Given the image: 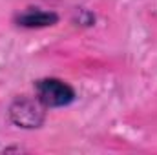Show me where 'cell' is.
I'll use <instances>...</instances> for the list:
<instances>
[{
    "label": "cell",
    "mask_w": 157,
    "mask_h": 155,
    "mask_svg": "<svg viewBox=\"0 0 157 155\" xmlns=\"http://www.w3.org/2000/svg\"><path fill=\"white\" fill-rule=\"evenodd\" d=\"M35 93H37V99L46 106V108H62V106H70L77 93L75 89L60 80V78H40L35 82Z\"/></svg>",
    "instance_id": "6da1fadb"
},
{
    "label": "cell",
    "mask_w": 157,
    "mask_h": 155,
    "mask_svg": "<svg viewBox=\"0 0 157 155\" xmlns=\"http://www.w3.org/2000/svg\"><path fill=\"white\" fill-rule=\"evenodd\" d=\"M17 26L22 28H48V26H55L59 22V15L53 11H44V9H28L24 13H20L15 18Z\"/></svg>",
    "instance_id": "3957f363"
},
{
    "label": "cell",
    "mask_w": 157,
    "mask_h": 155,
    "mask_svg": "<svg viewBox=\"0 0 157 155\" xmlns=\"http://www.w3.org/2000/svg\"><path fill=\"white\" fill-rule=\"evenodd\" d=\"M44 108L39 99H17L9 108V119L18 128H39L44 122Z\"/></svg>",
    "instance_id": "7a4b0ae2"
}]
</instances>
